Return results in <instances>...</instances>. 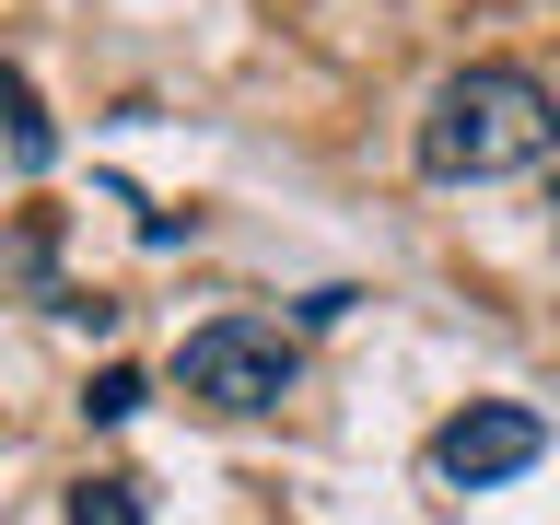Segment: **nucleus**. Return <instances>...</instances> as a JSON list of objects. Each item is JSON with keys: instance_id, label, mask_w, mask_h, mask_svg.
Returning <instances> with one entry per match:
<instances>
[{"instance_id": "nucleus-1", "label": "nucleus", "mask_w": 560, "mask_h": 525, "mask_svg": "<svg viewBox=\"0 0 560 525\" xmlns=\"http://www.w3.org/2000/svg\"><path fill=\"white\" fill-rule=\"evenodd\" d=\"M549 152H560V94L537 70H514V59L444 70L432 105H420V129H409V164L432 187H502V175L549 164Z\"/></svg>"}, {"instance_id": "nucleus-2", "label": "nucleus", "mask_w": 560, "mask_h": 525, "mask_svg": "<svg viewBox=\"0 0 560 525\" xmlns=\"http://www.w3.org/2000/svg\"><path fill=\"white\" fill-rule=\"evenodd\" d=\"M175 385L222 420H257L280 409L292 385H304V327H280V315H210L175 339Z\"/></svg>"}, {"instance_id": "nucleus-3", "label": "nucleus", "mask_w": 560, "mask_h": 525, "mask_svg": "<svg viewBox=\"0 0 560 525\" xmlns=\"http://www.w3.org/2000/svg\"><path fill=\"white\" fill-rule=\"evenodd\" d=\"M549 455V420L525 409V397H467V409L432 432V479L444 490H502V479H525Z\"/></svg>"}, {"instance_id": "nucleus-4", "label": "nucleus", "mask_w": 560, "mask_h": 525, "mask_svg": "<svg viewBox=\"0 0 560 525\" xmlns=\"http://www.w3.org/2000/svg\"><path fill=\"white\" fill-rule=\"evenodd\" d=\"M0 140H12V175H47V164H59V129H47V105H35V82L12 59H0Z\"/></svg>"}, {"instance_id": "nucleus-5", "label": "nucleus", "mask_w": 560, "mask_h": 525, "mask_svg": "<svg viewBox=\"0 0 560 525\" xmlns=\"http://www.w3.org/2000/svg\"><path fill=\"white\" fill-rule=\"evenodd\" d=\"M70 525H152V514H140V479H117V467L70 479Z\"/></svg>"}, {"instance_id": "nucleus-6", "label": "nucleus", "mask_w": 560, "mask_h": 525, "mask_svg": "<svg viewBox=\"0 0 560 525\" xmlns=\"http://www.w3.org/2000/svg\"><path fill=\"white\" fill-rule=\"evenodd\" d=\"M140 397H152V385H140V362H105V374L82 385V420H94V432H117V420H140Z\"/></svg>"}, {"instance_id": "nucleus-7", "label": "nucleus", "mask_w": 560, "mask_h": 525, "mask_svg": "<svg viewBox=\"0 0 560 525\" xmlns=\"http://www.w3.org/2000/svg\"><path fill=\"white\" fill-rule=\"evenodd\" d=\"M549 222H560V187H549Z\"/></svg>"}]
</instances>
